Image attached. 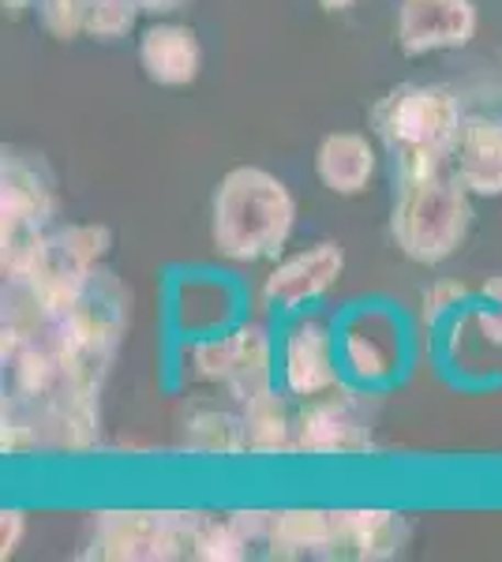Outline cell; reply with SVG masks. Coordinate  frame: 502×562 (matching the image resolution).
Instances as JSON below:
<instances>
[{
    "label": "cell",
    "mask_w": 502,
    "mask_h": 562,
    "mask_svg": "<svg viewBox=\"0 0 502 562\" xmlns=\"http://www.w3.org/2000/svg\"><path fill=\"white\" fill-rule=\"evenodd\" d=\"M297 195L263 166H233L217 177L210 195V244L217 259L252 267L286 256L297 233Z\"/></svg>",
    "instance_id": "1"
},
{
    "label": "cell",
    "mask_w": 502,
    "mask_h": 562,
    "mask_svg": "<svg viewBox=\"0 0 502 562\" xmlns=\"http://www.w3.org/2000/svg\"><path fill=\"white\" fill-rule=\"evenodd\" d=\"M368 124L394 166V180L432 177L450 169L465 128V109L458 90L446 83H398L376 98Z\"/></svg>",
    "instance_id": "2"
},
{
    "label": "cell",
    "mask_w": 502,
    "mask_h": 562,
    "mask_svg": "<svg viewBox=\"0 0 502 562\" xmlns=\"http://www.w3.org/2000/svg\"><path fill=\"white\" fill-rule=\"evenodd\" d=\"M477 222L469 188L446 169L432 177H398L390 203V244L416 267H443L465 248Z\"/></svg>",
    "instance_id": "3"
},
{
    "label": "cell",
    "mask_w": 502,
    "mask_h": 562,
    "mask_svg": "<svg viewBox=\"0 0 502 562\" xmlns=\"http://www.w3.org/2000/svg\"><path fill=\"white\" fill-rule=\"evenodd\" d=\"M60 217L57 180L42 158L4 150L0 158V274L20 278Z\"/></svg>",
    "instance_id": "4"
},
{
    "label": "cell",
    "mask_w": 502,
    "mask_h": 562,
    "mask_svg": "<svg viewBox=\"0 0 502 562\" xmlns=\"http://www.w3.org/2000/svg\"><path fill=\"white\" fill-rule=\"evenodd\" d=\"M207 510H154V506H109L87 525L83 559L102 562H177L191 555V537Z\"/></svg>",
    "instance_id": "5"
},
{
    "label": "cell",
    "mask_w": 502,
    "mask_h": 562,
    "mask_svg": "<svg viewBox=\"0 0 502 562\" xmlns=\"http://www.w3.org/2000/svg\"><path fill=\"white\" fill-rule=\"evenodd\" d=\"M368 390L342 383L312 402H297V454L300 458H368L376 442V405Z\"/></svg>",
    "instance_id": "6"
},
{
    "label": "cell",
    "mask_w": 502,
    "mask_h": 562,
    "mask_svg": "<svg viewBox=\"0 0 502 562\" xmlns=\"http://www.w3.org/2000/svg\"><path fill=\"white\" fill-rule=\"evenodd\" d=\"M278 379L293 402L331 394L345 383L342 352H337V330L326 315L300 312L286 326L278 346Z\"/></svg>",
    "instance_id": "7"
},
{
    "label": "cell",
    "mask_w": 502,
    "mask_h": 562,
    "mask_svg": "<svg viewBox=\"0 0 502 562\" xmlns=\"http://www.w3.org/2000/svg\"><path fill=\"white\" fill-rule=\"evenodd\" d=\"M345 278V248L342 240H312L297 251L274 259L259 285V301L270 312L300 315L323 304Z\"/></svg>",
    "instance_id": "8"
},
{
    "label": "cell",
    "mask_w": 502,
    "mask_h": 562,
    "mask_svg": "<svg viewBox=\"0 0 502 562\" xmlns=\"http://www.w3.org/2000/svg\"><path fill=\"white\" fill-rule=\"evenodd\" d=\"M345 383L364 390H382L401 375L405 364V334L394 312L387 307H356L337 326Z\"/></svg>",
    "instance_id": "9"
},
{
    "label": "cell",
    "mask_w": 502,
    "mask_h": 562,
    "mask_svg": "<svg viewBox=\"0 0 502 562\" xmlns=\"http://www.w3.org/2000/svg\"><path fill=\"white\" fill-rule=\"evenodd\" d=\"M477 0H398L394 45L401 57H435L477 38Z\"/></svg>",
    "instance_id": "10"
},
{
    "label": "cell",
    "mask_w": 502,
    "mask_h": 562,
    "mask_svg": "<svg viewBox=\"0 0 502 562\" xmlns=\"http://www.w3.org/2000/svg\"><path fill=\"white\" fill-rule=\"evenodd\" d=\"M135 60L154 87L185 90L203 76V42L199 31L177 20H150L140 26Z\"/></svg>",
    "instance_id": "11"
},
{
    "label": "cell",
    "mask_w": 502,
    "mask_h": 562,
    "mask_svg": "<svg viewBox=\"0 0 502 562\" xmlns=\"http://www.w3.org/2000/svg\"><path fill=\"white\" fill-rule=\"evenodd\" d=\"M334 518V559L390 562L405 551L409 521L387 506H337Z\"/></svg>",
    "instance_id": "12"
},
{
    "label": "cell",
    "mask_w": 502,
    "mask_h": 562,
    "mask_svg": "<svg viewBox=\"0 0 502 562\" xmlns=\"http://www.w3.org/2000/svg\"><path fill=\"white\" fill-rule=\"evenodd\" d=\"M379 139H371V135L356 128L326 132L312 158L315 180L337 199L368 195L379 177Z\"/></svg>",
    "instance_id": "13"
},
{
    "label": "cell",
    "mask_w": 502,
    "mask_h": 562,
    "mask_svg": "<svg viewBox=\"0 0 502 562\" xmlns=\"http://www.w3.org/2000/svg\"><path fill=\"white\" fill-rule=\"evenodd\" d=\"M278 386V346L267 323L244 319L225 326V397L236 405Z\"/></svg>",
    "instance_id": "14"
},
{
    "label": "cell",
    "mask_w": 502,
    "mask_h": 562,
    "mask_svg": "<svg viewBox=\"0 0 502 562\" xmlns=\"http://www.w3.org/2000/svg\"><path fill=\"white\" fill-rule=\"evenodd\" d=\"M446 360L458 375H502V307L472 301L446 323Z\"/></svg>",
    "instance_id": "15"
},
{
    "label": "cell",
    "mask_w": 502,
    "mask_h": 562,
    "mask_svg": "<svg viewBox=\"0 0 502 562\" xmlns=\"http://www.w3.org/2000/svg\"><path fill=\"white\" fill-rule=\"evenodd\" d=\"M450 173L469 188L472 199H502V116L499 113L465 116Z\"/></svg>",
    "instance_id": "16"
},
{
    "label": "cell",
    "mask_w": 502,
    "mask_h": 562,
    "mask_svg": "<svg viewBox=\"0 0 502 562\" xmlns=\"http://www.w3.org/2000/svg\"><path fill=\"white\" fill-rule=\"evenodd\" d=\"M267 555L281 562L334 559V518L323 506H281L274 510Z\"/></svg>",
    "instance_id": "17"
},
{
    "label": "cell",
    "mask_w": 502,
    "mask_h": 562,
    "mask_svg": "<svg viewBox=\"0 0 502 562\" xmlns=\"http://www.w3.org/2000/svg\"><path fill=\"white\" fill-rule=\"evenodd\" d=\"M244 439L255 458H289L297 454V409L281 386H270L241 405Z\"/></svg>",
    "instance_id": "18"
},
{
    "label": "cell",
    "mask_w": 502,
    "mask_h": 562,
    "mask_svg": "<svg viewBox=\"0 0 502 562\" xmlns=\"http://www.w3.org/2000/svg\"><path fill=\"white\" fill-rule=\"evenodd\" d=\"M180 447L196 458H241L248 454L241 409H217V405H196L180 420Z\"/></svg>",
    "instance_id": "19"
},
{
    "label": "cell",
    "mask_w": 502,
    "mask_h": 562,
    "mask_svg": "<svg viewBox=\"0 0 502 562\" xmlns=\"http://www.w3.org/2000/svg\"><path fill=\"white\" fill-rule=\"evenodd\" d=\"M252 555V543L236 529L230 514H203L196 537H191V555L196 562H244Z\"/></svg>",
    "instance_id": "20"
},
{
    "label": "cell",
    "mask_w": 502,
    "mask_h": 562,
    "mask_svg": "<svg viewBox=\"0 0 502 562\" xmlns=\"http://www.w3.org/2000/svg\"><path fill=\"white\" fill-rule=\"evenodd\" d=\"M0 454L4 458L42 454V435L38 424H34V413L26 409V402L8 394V390L0 397Z\"/></svg>",
    "instance_id": "21"
},
{
    "label": "cell",
    "mask_w": 502,
    "mask_h": 562,
    "mask_svg": "<svg viewBox=\"0 0 502 562\" xmlns=\"http://www.w3.org/2000/svg\"><path fill=\"white\" fill-rule=\"evenodd\" d=\"M469 304H472V289L461 278H439L420 293V323L427 330H439V326H446Z\"/></svg>",
    "instance_id": "22"
},
{
    "label": "cell",
    "mask_w": 502,
    "mask_h": 562,
    "mask_svg": "<svg viewBox=\"0 0 502 562\" xmlns=\"http://www.w3.org/2000/svg\"><path fill=\"white\" fill-rule=\"evenodd\" d=\"M143 8L135 0H90L87 12V38L94 42H121L140 26Z\"/></svg>",
    "instance_id": "23"
},
{
    "label": "cell",
    "mask_w": 502,
    "mask_h": 562,
    "mask_svg": "<svg viewBox=\"0 0 502 562\" xmlns=\"http://www.w3.org/2000/svg\"><path fill=\"white\" fill-rule=\"evenodd\" d=\"M87 12H90V0H38L34 4L38 26L53 42L87 38Z\"/></svg>",
    "instance_id": "24"
},
{
    "label": "cell",
    "mask_w": 502,
    "mask_h": 562,
    "mask_svg": "<svg viewBox=\"0 0 502 562\" xmlns=\"http://www.w3.org/2000/svg\"><path fill=\"white\" fill-rule=\"evenodd\" d=\"M233 518L236 529L244 532V540L252 548H267V537H270V521H274V510H263V506H248V510H225Z\"/></svg>",
    "instance_id": "25"
},
{
    "label": "cell",
    "mask_w": 502,
    "mask_h": 562,
    "mask_svg": "<svg viewBox=\"0 0 502 562\" xmlns=\"http://www.w3.org/2000/svg\"><path fill=\"white\" fill-rule=\"evenodd\" d=\"M26 510H20V506H4L0 510V559H15V551L23 548L26 540Z\"/></svg>",
    "instance_id": "26"
},
{
    "label": "cell",
    "mask_w": 502,
    "mask_h": 562,
    "mask_svg": "<svg viewBox=\"0 0 502 562\" xmlns=\"http://www.w3.org/2000/svg\"><path fill=\"white\" fill-rule=\"evenodd\" d=\"M135 4H140L143 15H150V20H166L177 8H185L188 0H135Z\"/></svg>",
    "instance_id": "27"
},
{
    "label": "cell",
    "mask_w": 502,
    "mask_h": 562,
    "mask_svg": "<svg viewBox=\"0 0 502 562\" xmlns=\"http://www.w3.org/2000/svg\"><path fill=\"white\" fill-rule=\"evenodd\" d=\"M480 301H488V304H495V307H502V274H491L488 281L480 285Z\"/></svg>",
    "instance_id": "28"
},
{
    "label": "cell",
    "mask_w": 502,
    "mask_h": 562,
    "mask_svg": "<svg viewBox=\"0 0 502 562\" xmlns=\"http://www.w3.org/2000/svg\"><path fill=\"white\" fill-rule=\"evenodd\" d=\"M34 4H38V0H0V8H4L8 20H20V15L34 12Z\"/></svg>",
    "instance_id": "29"
},
{
    "label": "cell",
    "mask_w": 502,
    "mask_h": 562,
    "mask_svg": "<svg viewBox=\"0 0 502 562\" xmlns=\"http://www.w3.org/2000/svg\"><path fill=\"white\" fill-rule=\"evenodd\" d=\"M323 12H349V8L356 4V0H315Z\"/></svg>",
    "instance_id": "30"
}]
</instances>
